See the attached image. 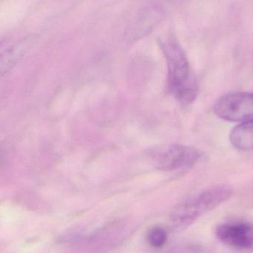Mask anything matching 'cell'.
Listing matches in <instances>:
<instances>
[{
    "instance_id": "1",
    "label": "cell",
    "mask_w": 253,
    "mask_h": 253,
    "mask_svg": "<svg viewBox=\"0 0 253 253\" xmlns=\"http://www.w3.org/2000/svg\"><path fill=\"white\" fill-rule=\"evenodd\" d=\"M168 65V86L174 98L183 105L193 103L198 96V84L186 53L174 38L164 42Z\"/></svg>"
},
{
    "instance_id": "2",
    "label": "cell",
    "mask_w": 253,
    "mask_h": 253,
    "mask_svg": "<svg viewBox=\"0 0 253 253\" xmlns=\"http://www.w3.org/2000/svg\"><path fill=\"white\" fill-rule=\"evenodd\" d=\"M227 185H216L199 191L177 206L170 216L171 227L174 231L186 229L206 213L214 210L232 194Z\"/></svg>"
},
{
    "instance_id": "3",
    "label": "cell",
    "mask_w": 253,
    "mask_h": 253,
    "mask_svg": "<svg viewBox=\"0 0 253 253\" xmlns=\"http://www.w3.org/2000/svg\"><path fill=\"white\" fill-rule=\"evenodd\" d=\"M214 112L221 119L231 122H244L253 120V94L231 93L217 100Z\"/></svg>"
},
{
    "instance_id": "4",
    "label": "cell",
    "mask_w": 253,
    "mask_h": 253,
    "mask_svg": "<svg viewBox=\"0 0 253 253\" xmlns=\"http://www.w3.org/2000/svg\"><path fill=\"white\" fill-rule=\"evenodd\" d=\"M199 158V152L195 148L185 145H171L158 154L156 167L164 171H186L198 162Z\"/></svg>"
},
{
    "instance_id": "5",
    "label": "cell",
    "mask_w": 253,
    "mask_h": 253,
    "mask_svg": "<svg viewBox=\"0 0 253 253\" xmlns=\"http://www.w3.org/2000/svg\"><path fill=\"white\" fill-rule=\"evenodd\" d=\"M217 238L223 244L240 249L253 250V223L229 222L219 225L216 229Z\"/></svg>"
},
{
    "instance_id": "6",
    "label": "cell",
    "mask_w": 253,
    "mask_h": 253,
    "mask_svg": "<svg viewBox=\"0 0 253 253\" xmlns=\"http://www.w3.org/2000/svg\"><path fill=\"white\" fill-rule=\"evenodd\" d=\"M234 148L243 152H253V120L244 121L234 127L229 134Z\"/></svg>"
},
{
    "instance_id": "7",
    "label": "cell",
    "mask_w": 253,
    "mask_h": 253,
    "mask_svg": "<svg viewBox=\"0 0 253 253\" xmlns=\"http://www.w3.org/2000/svg\"><path fill=\"white\" fill-rule=\"evenodd\" d=\"M167 233L161 226H154L149 229L147 234V241L152 247L161 248L167 242Z\"/></svg>"
},
{
    "instance_id": "8",
    "label": "cell",
    "mask_w": 253,
    "mask_h": 253,
    "mask_svg": "<svg viewBox=\"0 0 253 253\" xmlns=\"http://www.w3.org/2000/svg\"><path fill=\"white\" fill-rule=\"evenodd\" d=\"M165 253H183V251L180 248H174L169 250L168 252Z\"/></svg>"
}]
</instances>
